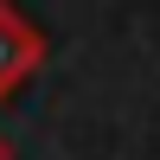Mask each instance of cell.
<instances>
[{"instance_id":"obj_1","label":"cell","mask_w":160,"mask_h":160,"mask_svg":"<svg viewBox=\"0 0 160 160\" xmlns=\"http://www.w3.org/2000/svg\"><path fill=\"white\" fill-rule=\"evenodd\" d=\"M38 64H45V38L13 13V0H0V102H7Z\"/></svg>"},{"instance_id":"obj_2","label":"cell","mask_w":160,"mask_h":160,"mask_svg":"<svg viewBox=\"0 0 160 160\" xmlns=\"http://www.w3.org/2000/svg\"><path fill=\"white\" fill-rule=\"evenodd\" d=\"M0 160H13V141H7V135H0Z\"/></svg>"}]
</instances>
